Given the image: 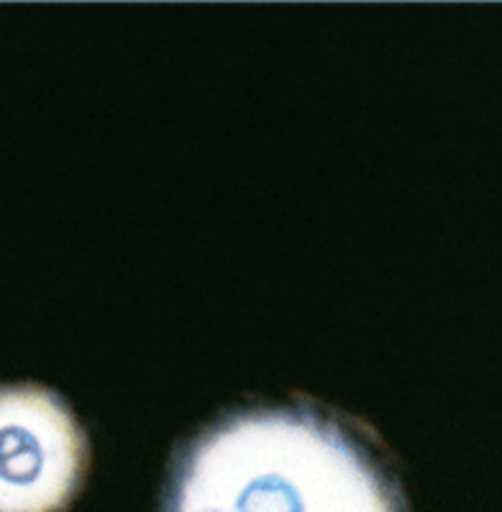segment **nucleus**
<instances>
[{
    "label": "nucleus",
    "instance_id": "nucleus-1",
    "mask_svg": "<svg viewBox=\"0 0 502 512\" xmlns=\"http://www.w3.org/2000/svg\"><path fill=\"white\" fill-rule=\"evenodd\" d=\"M162 512H408L377 431L305 395L226 410L172 456Z\"/></svg>",
    "mask_w": 502,
    "mask_h": 512
},
{
    "label": "nucleus",
    "instance_id": "nucleus-2",
    "mask_svg": "<svg viewBox=\"0 0 502 512\" xmlns=\"http://www.w3.org/2000/svg\"><path fill=\"white\" fill-rule=\"evenodd\" d=\"M88 461V436L57 392L0 387V512H65Z\"/></svg>",
    "mask_w": 502,
    "mask_h": 512
}]
</instances>
